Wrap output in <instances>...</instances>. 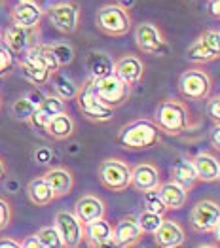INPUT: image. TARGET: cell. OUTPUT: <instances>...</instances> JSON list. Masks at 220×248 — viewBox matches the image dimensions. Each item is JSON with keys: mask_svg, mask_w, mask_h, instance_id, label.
I'll list each match as a JSON object with an SVG mask.
<instances>
[{"mask_svg": "<svg viewBox=\"0 0 220 248\" xmlns=\"http://www.w3.org/2000/svg\"><path fill=\"white\" fill-rule=\"evenodd\" d=\"M27 193H29L31 203L36 205V207H48V205L55 199L53 189H51V186L46 182L44 176H38V178L31 180L29 186H27Z\"/></svg>", "mask_w": 220, "mask_h": 248, "instance_id": "cell-26", "label": "cell"}, {"mask_svg": "<svg viewBox=\"0 0 220 248\" xmlns=\"http://www.w3.org/2000/svg\"><path fill=\"white\" fill-rule=\"evenodd\" d=\"M10 222H12V205L4 197H0V231L8 228Z\"/></svg>", "mask_w": 220, "mask_h": 248, "instance_id": "cell-38", "label": "cell"}, {"mask_svg": "<svg viewBox=\"0 0 220 248\" xmlns=\"http://www.w3.org/2000/svg\"><path fill=\"white\" fill-rule=\"evenodd\" d=\"M76 103H78L80 112L89 120V122L104 124V122H110V120L114 118V108L106 106V104L97 97L91 76L84 82V85H80V89H78V93H76Z\"/></svg>", "mask_w": 220, "mask_h": 248, "instance_id": "cell-3", "label": "cell"}, {"mask_svg": "<svg viewBox=\"0 0 220 248\" xmlns=\"http://www.w3.org/2000/svg\"><path fill=\"white\" fill-rule=\"evenodd\" d=\"M186 59L198 64L220 59V31H205L198 40L186 49Z\"/></svg>", "mask_w": 220, "mask_h": 248, "instance_id": "cell-10", "label": "cell"}, {"mask_svg": "<svg viewBox=\"0 0 220 248\" xmlns=\"http://www.w3.org/2000/svg\"><path fill=\"white\" fill-rule=\"evenodd\" d=\"M112 231L114 228L110 226V222L104 218H99L95 222L85 224V239L91 247H110V245H114Z\"/></svg>", "mask_w": 220, "mask_h": 248, "instance_id": "cell-22", "label": "cell"}, {"mask_svg": "<svg viewBox=\"0 0 220 248\" xmlns=\"http://www.w3.org/2000/svg\"><path fill=\"white\" fill-rule=\"evenodd\" d=\"M209 12H211L217 19H220V0H211V2H209Z\"/></svg>", "mask_w": 220, "mask_h": 248, "instance_id": "cell-43", "label": "cell"}, {"mask_svg": "<svg viewBox=\"0 0 220 248\" xmlns=\"http://www.w3.org/2000/svg\"><path fill=\"white\" fill-rule=\"evenodd\" d=\"M46 16L55 31H59L63 34H72L76 32L80 23V8L74 2H61L51 6L46 12Z\"/></svg>", "mask_w": 220, "mask_h": 248, "instance_id": "cell-12", "label": "cell"}, {"mask_svg": "<svg viewBox=\"0 0 220 248\" xmlns=\"http://www.w3.org/2000/svg\"><path fill=\"white\" fill-rule=\"evenodd\" d=\"M91 80H93V87H95L97 97L106 106H110V108L116 110L118 106L127 103V99L131 95V85H127L114 72L112 74H106L102 78H91Z\"/></svg>", "mask_w": 220, "mask_h": 248, "instance_id": "cell-5", "label": "cell"}, {"mask_svg": "<svg viewBox=\"0 0 220 248\" xmlns=\"http://www.w3.org/2000/svg\"><path fill=\"white\" fill-rule=\"evenodd\" d=\"M211 144L217 152H220V124H217V127L211 133Z\"/></svg>", "mask_w": 220, "mask_h": 248, "instance_id": "cell-41", "label": "cell"}, {"mask_svg": "<svg viewBox=\"0 0 220 248\" xmlns=\"http://www.w3.org/2000/svg\"><path fill=\"white\" fill-rule=\"evenodd\" d=\"M114 74L120 76L127 85H137L144 76V62L137 55H123L114 62Z\"/></svg>", "mask_w": 220, "mask_h": 248, "instance_id": "cell-17", "label": "cell"}, {"mask_svg": "<svg viewBox=\"0 0 220 248\" xmlns=\"http://www.w3.org/2000/svg\"><path fill=\"white\" fill-rule=\"evenodd\" d=\"M160 127L150 120H137L123 127L118 137L120 144L127 150H148L160 142Z\"/></svg>", "mask_w": 220, "mask_h": 248, "instance_id": "cell-2", "label": "cell"}, {"mask_svg": "<svg viewBox=\"0 0 220 248\" xmlns=\"http://www.w3.org/2000/svg\"><path fill=\"white\" fill-rule=\"evenodd\" d=\"M99 182L108 191H125L131 186V167L118 157H108L99 165Z\"/></svg>", "mask_w": 220, "mask_h": 248, "instance_id": "cell-6", "label": "cell"}, {"mask_svg": "<svg viewBox=\"0 0 220 248\" xmlns=\"http://www.w3.org/2000/svg\"><path fill=\"white\" fill-rule=\"evenodd\" d=\"M171 174H173V180L180 184L184 189H192L200 180H198V172H196V167H194V161L190 159H179L173 169H171Z\"/></svg>", "mask_w": 220, "mask_h": 248, "instance_id": "cell-27", "label": "cell"}, {"mask_svg": "<svg viewBox=\"0 0 220 248\" xmlns=\"http://www.w3.org/2000/svg\"><path fill=\"white\" fill-rule=\"evenodd\" d=\"M0 44H2V34H0Z\"/></svg>", "mask_w": 220, "mask_h": 248, "instance_id": "cell-47", "label": "cell"}, {"mask_svg": "<svg viewBox=\"0 0 220 248\" xmlns=\"http://www.w3.org/2000/svg\"><path fill=\"white\" fill-rule=\"evenodd\" d=\"M2 44L14 53V55H25L34 44L40 42V25L38 27H19L16 23L8 25L2 32Z\"/></svg>", "mask_w": 220, "mask_h": 248, "instance_id": "cell-7", "label": "cell"}, {"mask_svg": "<svg viewBox=\"0 0 220 248\" xmlns=\"http://www.w3.org/2000/svg\"><path fill=\"white\" fill-rule=\"evenodd\" d=\"M61 235L63 247L76 248L80 247L85 239V224L74 212L68 210H61L55 214V224H53Z\"/></svg>", "mask_w": 220, "mask_h": 248, "instance_id": "cell-11", "label": "cell"}, {"mask_svg": "<svg viewBox=\"0 0 220 248\" xmlns=\"http://www.w3.org/2000/svg\"><path fill=\"white\" fill-rule=\"evenodd\" d=\"M44 178H46V182L51 186V189H53L55 199L68 195V193L72 191V187H74V176H72V172H70L68 169H65V167H53V169L46 170Z\"/></svg>", "mask_w": 220, "mask_h": 248, "instance_id": "cell-21", "label": "cell"}, {"mask_svg": "<svg viewBox=\"0 0 220 248\" xmlns=\"http://www.w3.org/2000/svg\"><path fill=\"white\" fill-rule=\"evenodd\" d=\"M4 176H6V163H4V159L0 157V180H4Z\"/></svg>", "mask_w": 220, "mask_h": 248, "instance_id": "cell-46", "label": "cell"}, {"mask_svg": "<svg viewBox=\"0 0 220 248\" xmlns=\"http://www.w3.org/2000/svg\"><path fill=\"white\" fill-rule=\"evenodd\" d=\"M137 222H139L142 233H154L156 229L160 228L161 222H163V216L144 210V212H140L139 216H137Z\"/></svg>", "mask_w": 220, "mask_h": 248, "instance_id": "cell-35", "label": "cell"}, {"mask_svg": "<svg viewBox=\"0 0 220 248\" xmlns=\"http://www.w3.org/2000/svg\"><path fill=\"white\" fill-rule=\"evenodd\" d=\"M211 233H213V237H215V241H217V243H220V220H219V224L215 226V229H213Z\"/></svg>", "mask_w": 220, "mask_h": 248, "instance_id": "cell-45", "label": "cell"}, {"mask_svg": "<svg viewBox=\"0 0 220 248\" xmlns=\"http://www.w3.org/2000/svg\"><path fill=\"white\" fill-rule=\"evenodd\" d=\"M38 108H40L42 112H46L50 118H53L55 114L65 112L67 104H65V99H61L59 95H46L44 101L38 104Z\"/></svg>", "mask_w": 220, "mask_h": 248, "instance_id": "cell-34", "label": "cell"}, {"mask_svg": "<svg viewBox=\"0 0 220 248\" xmlns=\"http://www.w3.org/2000/svg\"><path fill=\"white\" fill-rule=\"evenodd\" d=\"M156 125L167 135H182L190 125L188 108L180 101H163L156 110Z\"/></svg>", "mask_w": 220, "mask_h": 248, "instance_id": "cell-4", "label": "cell"}, {"mask_svg": "<svg viewBox=\"0 0 220 248\" xmlns=\"http://www.w3.org/2000/svg\"><path fill=\"white\" fill-rule=\"evenodd\" d=\"M51 139H55V140H67V139H70L72 135H74V131H76V124H74V120L67 114V110L65 112H59V114H55L51 120H50V124L46 125V129H44Z\"/></svg>", "mask_w": 220, "mask_h": 248, "instance_id": "cell-24", "label": "cell"}, {"mask_svg": "<svg viewBox=\"0 0 220 248\" xmlns=\"http://www.w3.org/2000/svg\"><path fill=\"white\" fill-rule=\"evenodd\" d=\"M51 157H53V154H51V150H48V148H38V150L34 152V161L40 163V165L50 163Z\"/></svg>", "mask_w": 220, "mask_h": 248, "instance_id": "cell-40", "label": "cell"}, {"mask_svg": "<svg viewBox=\"0 0 220 248\" xmlns=\"http://www.w3.org/2000/svg\"><path fill=\"white\" fill-rule=\"evenodd\" d=\"M142 235L144 233H142L139 222H137V216H125V218H121L120 222L114 226V231H112L114 247H135V245L140 243Z\"/></svg>", "mask_w": 220, "mask_h": 248, "instance_id": "cell-14", "label": "cell"}, {"mask_svg": "<svg viewBox=\"0 0 220 248\" xmlns=\"http://www.w3.org/2000/svg\"><path fill=\"white\" fill-rule=\"evenodd\" d=\"M209 116L215 124H220V95H217L213 101H209Z\"/></svg>", "mask_w": 220, "mask_h": 248, "instance_id": "cell-39", "label": "cell"}, {"mask_svg": "<svg viewBox=\"0 0 220 248\" xmlns=\"http://www.w3.org/2000/svg\"><path fill=\"white\" fill-rule=\"evenodd\" d=\"M213 89V78L203 68H190L179 78L180 95L188 101H207Z\"/></svg>", "mask_w": 220, "mask_h": 248, "instance_id": "cell-8", "label": "cell"}, {"mask_svg": "<svg viewBox=\"0 0 220 248\" xmlns=\"http://www.w3.org/2000/svg\"><path fill=\"white\" fill-rule=\"evenodd\" d=\"M142 201H144V210H148V212H154V214H161V216H165V212H167V207H165V203L161 201L158 189H150V191H144V193H142Z\"/></svg>", "mask_w": 220, "mask_h": 248, "instance_id": "cell-31", "label": "cell"}, {"mask_svg": "<svg viewBox=\"0 0 220 248\" xmlns=\"http://www.w3.org/2000/svg\"><path fill=\"white\" fill-rule=\"evenodd\" d=\"M85 66H87L91 78H102V76L114 72L112 57L108 53H102V51H91L85 59Z\"/></svg>", "mask_w": 220, "mask_h": 248, "instance_id": "cell-28", "label": "cell"}, {"mask_svg": "<svg viewBox=\"0 0 220 248\" xmlns=\"http://www.w3.org/2000/svg\"><path fill=\"white\" fill-rule=\"evenodd\" d=\"M74 214L80 218L84 224H89V222H95L99 218H104L106 207H104L102 199L97 197V195H84L76 203Z\"/></svg>", "mask_w": 220, "mask_h": 248, "instance_id": "cell-20", "label": "cell"}, {"mask_svg": "<svg viewBox=\"0 0 220 248\" xmlns=\"http://www.w3.org/2000/svg\"><path fill=\"white\" fill-rule=\"evenodd\" d=\"M14 53L4 46V44H0V76H6V74H10L12 72V68H14Z\"/></svg>", "mask_w": 220, "mask_h": 248, "instance_id": "cell-37", "label": "cell"}, {"mask_svg": "<svg viewBox=\"0 0 220 248\" xmlns=\"http://www.w3.org/2000/svg\"><path fill=\"white\" fill-rule=\"evenodd\" d=\"M161 184L160 169L152 163H140L135 169H131V186L137 191L144 193L150 189H158Z\"/></svg>", "mask_w": 220, "mask_h": 248, "instance_id": "cell-16", "label": "cell"}, {"mask_svg": "<svg viewBox=\"0 0 220 248\" xmlns=\"http://www.w3.org/2000/svg\"><path fill=\"white\" fill-rule=\"evenodd\" d=\"M10 17H12V23L19 27H38L44 17V10L36 0H23L12 10Z\"/></svg>", "mask_w": 220, "mask_h": 248, "instance_id": "cell-18", "label": "cell"}, {"mask_svg": "<svg viewBox=\"0 0 220 248\" xmlns=\"http://www.w3.org/2000/svg\"><path fill=\"white\" fill-rule=\"evenodd\" d=\"M53 78V87H55V93L59 95L61 99H65V101H70V99H76V93H78V85L72 82L70 78H67V76H63V74H53L51 76Z\"/></svg>", "mask_w": 220, "mask_h": 248, "instance_id": "cell-30", "label": "cell"}, {"mask_svg": "<svg viewBox=\"0 0 220 248\" xmlns=\"http://www.w3.org/2000/svg\"><path fill=\"white\" fill-rule=\"evenodd\" d=\"M19 241H14V239H0V248H19Z\"/></svg>", "mask_w": 220, "mask_h": 248, "instance_id": "cell-44", "label": "cell"}, {"mask_svg": "<svg viewBox=\"0 0 220 248\" xmlns=\"http://www.w3.org/2000/svg\"><path fill=\"white\" fill-rule=\"evenodd\" d=\"M135 44H137V47L142 53L154 55V57H163L169 51L167 40H165L163 32L160 31V27L150 23V21H144V23L137 25V29H135Z\"/></svg>", "mask_w": 220, "mask_h": 248, "instance_id": "cell-9", "label": "cell"}, {"mask_svg": "<svg viewBox=\"0 0 220 248\" xmlns=\"http://www.w3.org/2000/svg\"><path fill=\"white\" fill-rule=\"evenodd\" d=\"M158 193H160L161 201L165 203L167 210H179V208L186 207V203H188V189H184L175 180L160 184Z\"/></svg>", "mask_w": 220, "mask_h": 248, "instance_id": "cell-23", "label": "cell"}, {"mask_svg": "<svg viewBox=\"0 0 220 248\" xmlns=\"http://www.w3.org/2000/svg\"><path fill=\"white\" fill-rule=\"evenodd\" d=\"M21 247L23 248H42V245H40V241H38V237L33 235V237H27V239L21 243Z\"/></svg>", "mask_w": 220, "mask_h": 248, "instance_id": "cell-42", "label": "cell"}, {"mask_svg": "<svg viewBox=\"0 0 220 248\" xmlns=\"http://www.w3.org/2000/svg\"><path fill=\"white\" fill-rule=\"evenodd\" d=\"M95 25L106 36H125L131 31V14L123 4H104L97 10Z\"/></svg>", "mask_w": 220, "mask_h": 248, "instance_id": "cell-1", "label": "cell"}, {"mask_svg": "<svg viewBox=\"0 0 220 248\" xmlns=\"http://www.w3.org/2000/svg\"><path fill=\"white\" fill-rule=\"evenodd\" d=\"M34 110H36V104L33 103L27 95L21 97V99H17V101H14V104H12V112H14V116H16L17 120H21V122H29Z\"/></svg>", "mask_w": 220, "mask_h": 248, "instance_id": "cell-33", "label": "cell"}, {"mask_svg": "<svg viewBox=\"0 0 220 248\" xmlns=\"http://www.w3.org/2000/svg\"><path fill=\"white\" fill-rule=\"evenodd\" d=\"M152 235H154L156 245L161 248H179L186 241V233H184V229H182L179 222L165 220V218L160 224V228L156 229Z\"/></svg>", "mask_w": 220, "mask_h": 248, "instance_id": "cell-15", "label": "cell"}, {"mask_svg": "<svg viewBox=\"0 0 220 248\" xmlns=\"http://www.w3.org/2000/svg\"><path fill=\"white\" fill-rule=\"evenodd\" d=\"M19 2H23V0H19Z\"/></svg>", "mask_w": 220, "mask_h": 248, "instance_id": "cell-49", "label": "cell"}, {"mask_svg": "<svg viewBox=\"0 0 220 248\" xmlns=\"http://www.w3.org/2000/svg\"><path fill=\"white\" fill-rule=\"evenodd\" d=\"M194 167L201 182H215L220 178V161L211 154H200L194 159Z\"/></svg>", "mask_w": 220, "mask_h": 248, "instance_id": "cell-25", "label": "cell"}, {"mask_svg": "<svg viewBox=\"0 0 220 248\" xmlns=\"http://www.w3.org/2000/svg\"><path fill=\"white\" fill-rule=\"evenodd\" d=\"M220 220V205L215 201H200L190 212L192 228L198 233H211Z\"/></svg>", "mask_w": 220, "mask_h": 248, "instance_id": "cell-13", "label": "cell"}, {"mask_svg": "<svg viewBox=\"0 0 220 248\" xmlns=\"http://www.w3.org/2000/svg\"><path fill=\"white\" fill-rule=\"evenodd\" d=\"M27 53L33 55L34 59H38V61H40L51 74L59 72L61 64H59V61H57V57H55V53L51 51V46H50V44H42V42H38V44H34Z\"/></svg>", "mask_w": 220, "mask_h": 248, "instance_id": "cell-29", "label": "cell"}, {"mask_svg": "<svg viewBox=\"0 0 220 248\" xmlns=\"http://www.w3.org/2000/svg\"><path fill=\"white\" fill-rule=\"evenodd\" d=\"M0 108H2V101H0Z\"/></svg>", "mask_w": 220, "mask_h": 248, "instance_id": "cell-48", "label": "cell"}, {"mask_svg": "<svg viewBox=\"0 0 220 248\" xmlns=\"http://www.w3.org/2000/svg\"><path fill=\"white\" fill-rule=\"evenodd\" d=\"M19 68H21V72H23V76L33 83V85H36V87L46 85V83L51 80V76H53L38 59H34V57L29 55V53L21 55Z\"/></svg>", "mask_w": 220, "mask_h": 248, "instance_id": "cell-19", "label": "cell"}, {"mask_svg": "<svg viewBox=\"0 0 220 248\" xmlns=\"http://www.w3.org/2000/svg\"><path fill=\"white\" fill-rule=\"evenodd\" d=\"M38 241H40L42 248H61L63 247V241H61V235L55 226H48V228H42L36 233Z\"/></svg>", "mask_w": 220, "mask_h": 248, "instance_id": "cell-32", "label": "cell"}, {"mask_svg": "<svg viewBox=\"0 0 220 248\" xmlns=\"http://www.w3.org/2000/svg\"><path fill=\"white\" fill-rule=\"evenodd\" d=\"M50 46H51V51L55 53V57H57V61H59L61 66L72 62V59H74V49H72L68 44L61 42V44H50Z\"/></svg>", "mask_w": 220, "mask_h": 248, "instance_id": "cell-36", "label": "cell"}]
</instances>
